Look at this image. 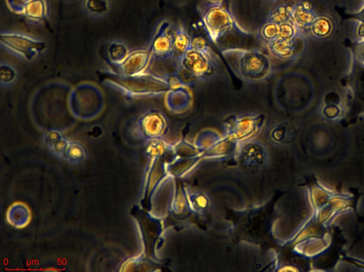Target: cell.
<instances>
[{"label": "cell", "instance_id": "25", "mask_svg": "<svg viewBox=\"0 0 364 272\" xmlns=\"http://www.w3.org/2000/svg\"><path fill=\"white\" fill-rule=\"evenodd\" d=\"M8 215L18 216L9 221L15 228H24L30 221L31 214L29 208L22 203H15L10 208Z\"/></svg>", "mask_w": 364, "mask_h": 272}, {"label": "cell", "instance_id": "34", "mask_svg": "<svg viewBox=\"0 0 364 272\" xmlns=\"http://www.w3.org/2000/svg\"><path fill=\"white\" fill-rule=\"evenodd\" d=\"M30 0H6L9 9L16 14H24Z\"/></svg>", "mask_w": 364, "mask_h": 272}, {"label": "cell", "instance_id": "35", "mask_svg": "<svg viewBox=\"0 0 364 272\" xmlns=\"http://www.w3.org/2000/svg\"><path fill=\"white\" fill-rule=\"evenodd\" d=\"M70 140L64 137L62 140L49 148L53 154L63 159L66 149L70 144Z\"/></svg>", "mask_w": 364, "mask_h": 272}, {"label": "cell", "instance_id": "16", "mask_svg": "<svg viewBox=\"0 0 364 272\" xmlns=\"http://www.w3.org/2000/svg\"><path fill=\"white\" fill-rule=\"evenodd\" d=\"M183 189L191 213L198 216L207 214L211 207V200L208 194L189 185H184Z\"/></svg>", "mask_w": 364, "mask_h": 272}, {"label": "cell", "instance_id": "18", "mask_svg": "<svg viewBox=\"0 0 364 272\" xmlns=\"http://www.w3.org/2000/svg\"><path fill=\"white\" fill-rule=\"evenodd\" d=\"M23 15L30 23L38 24L44 22L49 17L46 0H30Z\"/></svg>", "mask_w": 364, "mask_h": 272}, {"label": "cell", "instance_id": "28", "mask_svg": "<svg viewBox=\"0 0 364 272\" xmlns=\"http://www.w3.org/2000/svg\"><path fill=\"white\" fill-rule=\"evenodd\" d=\"M287 128L286 124L278 123L270 126L267 131V139L269 144L280 146L286 142Z\"/></svg>", "mask_w": 364, "mask_h": 272}, {"label": "cell", "instance_id": "29", "mask_svg": "<svg viewBox=\"0 0 364 272\" xmlns=\"http://www.w3.org/2000/svg\"><path fill=\"white\" fill-rule=\"evenodd\" d=\"M171 211L177 216H184L191 213L183 186L177 188L171 206Z\"/></svg>", "mask_w": 364, "mask_h": 272}, {"label": "cell", "instance_id": "17", "mask_svg": "<svg viewBox=\"0 0 364 272\" xmlns=\"http://www.w3.org/2000/svg\"><path fill=\"white\" fill-rule=\"evenodd\" d=\"M335 24L329 15H318L308 30L310 35L317 40H326L333 35Z\"/></svg>", "mask_w": 364, "mask_h": 272}, {"label": "cell", "instance_id": "23", "mask_svg": "<svg viewBox=\"0 0 364 272\" xmlns=\"http://www.w3.org/2000/svg\"><path fill=\"white\" fill-rule=\"evenodd\" d=\"M223 137V135L215 130L205 129L196 135L193 144L197 148L206 151L217 144Z\"/></svg>", "mask_w": 364, "mask_h": 272}, {"label": "cell", "instance_id": "6", "mask_svg": "<svg viewBox=\"0 0 364 272\" xmlns=\"http://www.w3.org/2000/svg\"><path fill=\"white\" fill-rule=\"evenodd\" d=\"M170 128L171 124L166 114L158 110H150L142 113L132 124L131 135L136 139L145 142L164 139Z\"/></svg>", "mask_w": 364, "mask_h": 272}, {"label": "cell", "instance_id": "5", "mask_svg": "<svg viewBox=\"0 0 364 272\" xmlns=\"http://www.w3.org/2000/svg\"><path fill=\"white\" fill-rule=\"evenodd\" d=\"M0 47L21 60L31 61L47 49V44L22 32L5 31L0 33Z\"/></svg>", "mask_w": 364, "mask_h": 272}, {"label": "cell", "instance_id": "4", "mask_svg": "<svg viewBox=\"0 0 364 272\" xmlns=\"http://www.w3.org/2000/svg\"><path fill=\"white\" fill-rule=\"evenodd\" d=\"M202 21L209 40L218 46L230 33H237L243 37L251 35L239 24L234 14L223 6H208L202 15Z\"/></svg>", "mask_w": 364, "mask_h": 272}, {"label": "cell", "instance_id": "8", "mask_svg": "<svg viewBox=\"0 0 364 272\" xmlns=\"http://www.w3.org/2000/svg\"><path fill=\"white\" fill-rule=\"evenodd\" d=\"M70 104L76 117L88 120L95 117L102 112L104 98L101 91L96 87L84 84L73 90Z\"/></svg>", "mask_w": 364, "mask_h": 272}, {"label": "cell", "instance_id": "33", "mask_svg": "<svg viewBox=\"0 0 364 272\" xmlns=\"http://www.w3.org/2000/svg\"><path fill=\"white\" fill-rule=\"evenodd\" d=\"M64 138L62 133L56 129L47 130L45 134V142L48 148L54 146Z\"/></svg>", "mask_w": 364, "mask_h": 272}, {"label": "cell", "instance_id": "20", "mask_svg": "<svg viewBox=\"0 0 364 272\" xmlns=\"http://www.w3.org/2000/svg\"><path fill=\"white\" fill-rule=\"evenodd\" d=\"M81 7L90 18L103 19L110 13L111 3L110 0H83Z\"/></svg>", "mask_w": 364, "mask_h": 272}, {"label": "cell", "instance_id": "21", "mask_svg": "<svg viewBox=\"0 0 364 272\" xmlns=\"http://www.w3.org/2000/svg\"><path fill=\"white\" fill-rule=\"evenodd\" d=\"M191 37L183 27L175 29L173 46V61L177 63L191 49Z\"/></svg>", "mask_w": 364, "mask_h": 272}, {"label": "cell", "instance_id": "1", "mask_svg": "<svg viewBox=\"0 0 364 272\" xmlns=\"http://www.w3.org/2000/svg\"><path fill=\"white\" fill-rule=\"evenodd\" d=\"M274 200L263 205L232 211V232L240 242L255 246L267 244L273 234Z\"/></svg>", "mask_w": 364, "mask_h": 272}, {"label": "cell", "instance_id": "10", "mask_svg": "<svg viewBox=\"0 0 364 272\" xmlns=\"http://www.w3.org/2000/svg\"><path fill=\"white\" fill-rule=\"evenodd\" d=\"M177 65L186 68L198 82L210 81L219 73V65L212 50L205 52L191 49Z\"/></svg>", "mask_w": 364, "mask_h": 272}, {"label": "cell", "instance_id": "36", "mask_svg": "<svg viewBox=\"0 0 364 272\" xmlns=\"http://www.w3.org/2000/svg\"><path fill=\"white\" fill-rule=\"evenodd\" d=\"M191 49L205 52L212 51L207 40L203 37L192 38Z\"/></svg>", "mask_w": 364, "mask_h": 272}, {"label": "cell", "instance_id": "40", "mask_svg": "<svg viewBox=\"0 0 364 272\" xmlns=\"http://www.w3.org/2000/svg\"><path fill=\"white\" fill-rule=\"evenodd\" d=\"M270 3L274 4L280 1V0H267Z\"/></svg>", "mask_w": 364, "mask_h": 272}, {"label": "cell", "instance_id": "27", "mask_svg": "<svg viewBox=\"0 0 364 272\" xmlns=\"http://www.w3.org/2000/svg\"><path fill=\"white\" fill-rule=\"evenodd\" d=\"M293 6L288 4L278 5L271 10L267 21L281 24L292 20Z\"/></svg>", "mask_w": 364, "mask_h": 272}, {"label": "cell", "instance_id": "24", "mask_svg": "<svg viewBox=\"0 0 364 272\" xmlns=\"http://www.w3.org/2000/svg\"><path fill=\"white\" fill-rule=\"evenodd\" d=\"M280 37V25L266 21L257 33V39L263 44L268 46Z\"/></svg>", "mask_w": 364, "mask_h": 272}, {"label": "cell", "instance_id": "37", "mask_svg": "<svg viewBox=\"0 0 364 272\" xmlns=\"http://www.w3.org/2000/svg\"><path fill=\"white\" fill-rule=\"evenodd\" d=\"M356 35L361 43L364 42V23H361L358 25L356 28Z\"/></svg>", "mask_w": 364, "mask_h": 272}, {"label": "cell", "instance_id": "32", "mask_svg": "<svg viewBox=\"0 0 364 272\" xmlns=\"http://www.w3.org/2000/svg\"><path fill=\"white\" fill-rule=\"evenodd\" d=\"M180 83L185 87H190L196 85L198 81L196 78L186 68L178 65L177 69L174 72Z\"/></svg>", "mask_w": 364, "mask_h": 272}, {"label": "cell", "instance_id": "38", "mask_svg": "<svg viewBox=\"0 0 364 272\" xmlns=\"http://www.w3.org/2000/svg\"><path fill=\"white\" fill-rule=\"evenodd\" d=\"M208 6H223L226 0H204Z\"/></svg>", "mask_w": 364, "mask_h": 272}, {"label": "cell", "instance_id": "26", "mask_svg": "<svg viewBox=\"0 0 364 272\" xmlns=\"http://www.w3.org/2000/svg\"><path fill=\"white\" fill-rule=\"evenodd\" d=\"M18 79L19 72L14 65L6 62L0 64V85L3 87H13Z\"/></svg>", "mask_w": 364, "mask_h": 272}, {"label": "cell", "instance_id": "11", "mask_svg": "<svg viewBox=\"0 0 364 272\" xmlns=\"http://www.w3.org/2000/svg\"><path fill=\"white\" fill-rule=\"evenodd\" d=\"M175 32V27L168 21H163L159 24L148 47L152 58L172 60Z\"/></svg>", "mask_w": 364, "mask_h": 272}, {"label": "cell", "instance_id": "3", "mask_svg": "<svg viewBox=\"0 0 364 272\" xmlns=\"http://www.w3.org/2000/svg\"><path fill=\"white\" fill-rule=\"evenodd\" d=\"M221 54L231 69L246 83L266 81L274 73L269 56L258 49L228 48L221 50Z\"/></svg>", "mask_w": 364, "mask_h": 272}, {"label": "cell", "instance_id": "31", "mask_svg": "<svg viewBox=\"0 0 364 272\" xmlns=\"http://www.w3.org/2000/svg\"><path fill=\"white\" fill-rule=\"evenodd\" d=\"M300 35L303 33L292 20L280 24V39L290 40Z\"/></svg>", "mask_w": 364, "mask_h": 272}, {"label": "cell", "instance_id": "13", "mask_svg": "<svg viewBox=\"0 0 364 272\" xmlns=\"http://www.w3.org/2000/svg\"><path fill=\"white\" fill-rule=\"evenodd\" d=\"M303 35L293 40L278 39L267 46L271 55L280 60H290L299 57L304 50Z\"/></svg>", "mask_w": 364, "mask_h": 272}, {"label": "cell", "instance_id": "39", "mask_svg": "<svg viewBox=\"0 0 364 272\" xmlns=\"http://www.w3.org/2000/svg\"><path fill=\"white\" fill-rule=\"evenodd\" d=\"M358 54L360 60L364 64V42L361 43V46L358 50Z\"/></svg>", "mask_w": 364, "mask_h": 272}, {"label": "cell", "instance_id": "12", "mask_svg": "<svg viewBox=\"0 0 364 272\" xmlns=\"http://www.w3.org/2000/svg\"><path fill=\"white\" fill-rule=\"evenodd\" d=\"M152 59L149 49L130 51L126 59L116 67L117 72L125 76H134L145 73Z\"/></svg>", "mask_w": 364, "mask_h": 272}, {"label": "cell", "instance_id": "22", "mask_svg": "<svg viewBox=\"0 0 364 272\" xmlns=\"http://www.w3.org/2000/svg\"><path fill=\"white\" fill-rule=\"evenodd\" d=\"M129 53L128 46L120 41H112L106 46V56L107 60L116 68L126 59Z\"/></svg>", "mask_w": 364, "mask_h": 272}, {"label": "cell", "instance_id": "30", "mask_svg": "<svg viewBox=\"0 0 364 272\" xmlns=\"http://www.w3.org/2000/svg\"><path fill=\"white\" fill-rule=\"evenodd\" d=\"M86 158V151L85 148L78 142L70 141L63 159L72 164H79L85 160Z\"/></svg>", "mask_w": 364, "mask_h": 272}, {"label": "cell", "instance_id": "14", "mask_svg": "<svg viewBox=\"0 0 364 272\" xmlns=\"http://www.w3.org/2000/svg\"><path fill=\"white\" fill-rule=\"evenodd\" d=\"M165 103L171 113L177 115L183 114L192 107V93L185 86L171 90L166 94Z\"/></svg>", "mask_w": 364, "mask_h": 272}, {"label": "cell", "instance_id": "19", "mask_svg": "<svg viewBox=\"0 0 364 272\" xmlns=\"http://www.w3.org/2000/svg\"><path fill=\"white\" fill-rule=\"evenodd\" d=\"M145 142V154L150 160L176 156L175 146L165 142L164 139H152Z\"/></svg>", "mask_w": 364, "mask_h": 272}, {"label": "cell", "instance_id": "9", "mask_svg": "<svg viewBox=\"0 0 364 272\" xmlns=\"http://www.w3.org/2000/svg\"><path fill=\"white\" fill-rule=\"evenodd\" d=\"M232 158L237 166L248 174L262 171L269 161L267 146L255 139L239 144Z\"/></svg>", "mask_w": 364, "mask_h": 272}, {"label": "cell", "instance_id": "2", "mask_svg": "<svg viewBox=\"0 0 364 272\" xmlns=\"http://www.w3.org/2000/svg\"><path fill=\"white\" fill-rule=\"evenodd\" d=\"M97 76L105 87L129 99L158 97L167 94L171 90L164 76L148 73L125 76L118 72L107 71L99 72Z\"/></svg>", "mask_w": 364, "mask_h": 272}, {"label": "cell", "instance_id": "15", "mask_svg": "<svg viewBox=\"0 0 364 272\" xmlns=\"http://www.w3.org/2000/svg\"><path fill=\"white\" fill-rule=\"evenodd\" d=\"M317 16L311 0H301L293 6L292 21L302 33L304 31H308Z\"/></svg>", "mask_w": 364, "mask_h": 272}, {"label": "cell", "instance_id": "7", "mask_svg": "<svg viewBox=\"0 0 364 272\" xmlns=\"http://www.w3.org/2000/svg\"><path fill=\"white\" fill-rule=\"evenodd\" d=\"M266 116L260 113H245L230 116L223 121L225 135L238 143L253 140L262 132Z\"/></svg>", "mask_w": 364, "mask_h": 272}]
</instances>
